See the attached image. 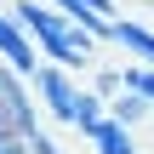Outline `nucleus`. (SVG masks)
I'll return each mask as SVG.
<instances>
[{
	"mask_svg": "<svg viewBox=\"0 0 154 154\" xmlns=\"http://www.w3.org/2000/svg\"><path fill=\"white\" fill-rule=\"evenodd\" d=\"M6 11L34 34L40 57L63 63V69H74V74H91V63H97V34H91V29H80L69 11H57L51 0H11Z\"/></svg>",
	"mask_w": 154,
	"mask_h": 154,
	"instance_id": "f257e3e1",
	"label": "nucleus"
},
{
	"mask_svg": "<svg viewBox=\"0 0 154 154\" xmlns=\"http://www.w3.org/2000/svg\"><path fill=\"white\" fill-rule=\"evenodd\" d=\"M29 80H34V97H40V109H46L57 126H74V114H80V91H86V86H80V74L46 57V63H40Z\"/></svg>",
	"mask_w": 154,
	"mask_h": 154,
	"instance_id": "f03ea898",
	"label": "nucleus"
},
{
	"mask_svg": "<svg viewBox=\"0 0 154 154\" xmlns=\"http://www.w3.org/2000/svg\"><path fill=\"white\" fill-rule=\"evenodd\" d=\"M0 109H6V120H11L17 131H34V126H40L34 80H29V74H17L11 63H0Z\"/></svg>",
	"mask_w": 154,
	"mask_h": 154,
	"instance_id": "7ed1b4c3",
	"label": "nucleus"
},
{
	"mask_svg": "<svg viewBox=\"0 0 154 154\" xmlns=\"http://www.w3.org/2000/svg\"><path fill=\"white\" fill-rule=\"evenodd\" d=\"M0 63H11L17 74H34L46 57H40V46H34V34L11 17V11H0Z\"/></svg>",
	"mask_w": 154,
	"mask_h": 154,
	"instance_id": "20e7f679",
	"label": "nucleus"
},
{
	"mask_svg": "<svg viewBox=\"0 0 154 154\" xmlns=\"http://www.w3.org/2000/svg\"><path fill=\"white\" fill-rule=\"evenodd\" d=\"M109 40L126 46V57L154 63V29H149V23H137V17H114V23H109Z\"/></svg>",
	"mask_w": 154,
	"mask_h": 154,
	"instance_id": "39448f33",
	"label": "nucleus"
},
{
	"mask_svg": "<svg viewBox=\"0 0 154 154\" xmlns=\"http://www.w3.org/2000/svg\"><path fill=\"white\" fill-rule=\"evenodd\" d=\"M86 143H91L97 154H137V143H131V126H120L114 114H109V120H103V126H97Z\"/></svg>",
	"mask_w": 154,
	"mask_h": 154,
	"instance_id": "423d86ee",
	"label": "nucleus"
},
{
	"mask_svg": "<svg viewBox=\"0 0 154 154\" xmlns=\"http://www.w3.org/2000/svg\"><path fill=\"white\" fill-rule=\"evenodd\" d=\"M103 120H109V97H97V91L86 86V91H80V114H74V131H80V137H91Z\"/></svg>",
	"mask_w": 154,
	"mask_h": 154,
	"instance_id": "0eeeda50",
	"label": "nucleus"
},
{
	"mask_svg": "<svg viewBox=\"0 0 154 154\" xmlns=\"http://www.w3.org/2000/svg\"><path fill=\"white\" fill-rule=\"evenodd\" d=\"M109 114H114L120 126H137V120H149V114H154V103H149V97H137V91L126 86L120 97H109Z\"/></svg>",
	"mask_w": 154,
	"mask_h": 154,
	"instance_id": "6e6552de",
	"label": "nucleus"
},
{
	"mask_svg": "<svg viewBox=\"0 0 154 154\" xmlns=\"http://www.w3.org/2000/svg\"><path fill=\"white\" fill-rule=\"evenodd\" d=\"M91 91H97V97H120V91H126V69H97V63H91Z\"/></svg>",
	"mask_w": 154,
	"mask_h": 154,
	"instance_id": "1a4fd4ad",
	"label": "nucleus"
},
{
	"mask_svg": "<svg viewBox=\"0 0 154 154\" xmlns=\"http://www.w3.org/2000/svg\"><path fill=\"white\" fill-rule=\"evenodd\" d=\"M126 86H131L137 97L154 103V63H126Z\"/></svg>",
	"mask_w": 154,
	"mask_h": 154,
	"instance_id": "9d476101",
	"label": "nucleus"
},
{
	"mask_svg": "<svg viewBox=\"0 0 154 154\" xmlns=\"http://www.w3.org/2000/svg\"><path fill=\"white\" fill-rule=\"evenodd\" d=\"M0 154H34L29 131H17V126H0Z\"/></svg>",
	"mask_w": 154,
	"mask_h": 154,
	"instance_id": "9b49d317",
	"label": "nucleus"
},
{
	"mask_svg": "<svg viewBox=\"0 0 154 154\" xmlns=\"http://www.w3.org/2000/svg\"><path fill=\"white\" fill-rule=\"evenodd\" d=\"M29 143H34V154H63V149H57V137H51L46 126H34V131H29Z\"/></svg>",
	"mask_w": 154,
	"mask_h": 154,
	"instance_id": "f8f14e48",
	"label": "nucleus"
},
{
	"mask_svg": "<svg viewBox=\"0 0 154 154\" xmlns=\"http://www.w3.org/2000/svg\"><path fill=\"white\" fill-rule=\"evenodd\" d=\"M0 126H11V120H6V109H0Z\"/></svg>",
	"mask_w": 154,
	"mask_h": 154,
	"instance_id": "ddd939ff",
	"label": "nucleus"
}]
</instances>
